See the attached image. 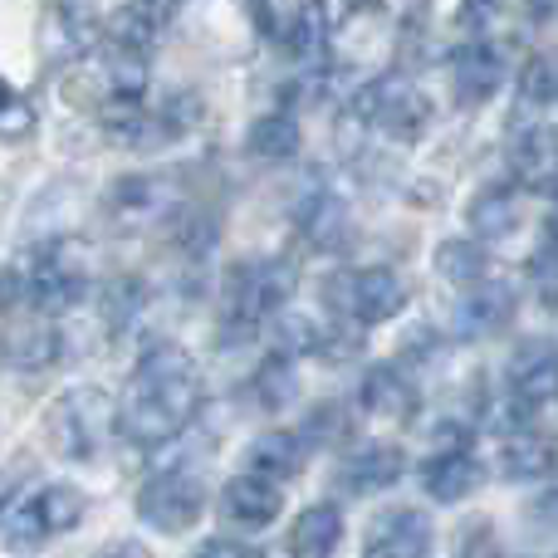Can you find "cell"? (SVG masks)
Instances as JSON below:
<instances>
[{"instance_id": "cell-1", "label": "cell", "mask_w": 558, "mask_h": 558, "mask_svg": "<svg viewBox=\"0 0 558 558\" xmlns=\"http://www.w3.org/2000/svg\"><path fill=\"white\" fill-rule=\"evenodd\" d=\"M202 402H206V387H202L196 357L177 343H157L123 387V402H118V436H123L128 446H137V451L172 446L177 436L196 422Z\"/></svg>"}, {"instance_id": "cell-2", "label": "cell", "mask_w": 558, "mask_h": 558, "mask_svg": "<svg viewBox=\"0 0 558 558\" xmlns=\"http://www.w3.org/2000/svg\"><path fill=\"white\" fill-rule=\"evenodd\" d=\"M118 436V402L104 387H69L45 407V441L64 461H98Z\"/></svg>"}, {"instance_id": "cell-3", "label": "cell", "mask_w": 558, "mask_h": 558, "mask_svg": "<svg viewBox=\"0 0 558 558\" xmlns=\"http://www.w3.org/2000/svg\"><path fill=\"white\" fill-rule=\"evenodd\" d=\"M289 299V275L279 265H245L231 275L221 294V328L226 338H251L265 324H275V314Z\"/></svg>"}, {"instance_id": "cell-4", "label": "cell", "mask_w": 558, "mask_h": 558, "mask_svg": "<svg viewBox=\"0 0 558 558\" xmlns=\"http://www.w3.org/2000/svg\"><path fill=\"white\" fill-rule=\"evenodd\" d=\"M328 304L333 314L343 318L348 328H373V324H387L407 308V284L397 270L387 265H367V270H353V275H338L328 284Z\"/></svg>"}, {"instance_id": "cell-5", "label": "cell", "mask_w": 558, "mask_h": 558, "mask_svg": "<svg viewBox=\"0 0 558 558\" xmlns=\"http://www.w3.org/2000/svg\"><path fill=\"white\" fill-rule=\"evenodd\" d=\"M357 118H363L373 133L412 143V137H422L426 123H432V98H426L407 74H383L357 94Z\"/></svg>"}, {"instance_id": "cell-6", "label": "cell", "mask_w": 558, "mask_h": 558, "mask_svg": "<svg viewBox=\"0 0 558 558\" xmlns=\"http://www.w3.org/2000/svg\"><path fill=\"white\" fill-rule=\"evenodd\" d=\"M78 520H84V495L74 485H35V490H20L10 500L0 530H10L15 544H39L78 530Z\"/></svg>"}, {"instance_id": "cell-7", "label": "cell", "mask_w": 558, "mask_h": 558, "mask_svg": "<svg viewBox=\"0 0 558 558\" xmlns=\"http://www.w3.org/2000/svg\"><path fill=\"white\" fill-rule=\"evenodd\" d=\"M177 186L167 177H153V172H137V177H123L113 182V192L104 196V221L108 231L118 235H143L162 221H177Z\"/></svg>"}, {"instance_id": "cell-8", "label": "cell", "mask_w": 558, "mask_h": 558, "mask_svg": "<svg viewBox=\"0 0 558 558\" xmlns=\"http://www.w3.org/2000/svg\"><path fill=\"white\" fill-rule=\"evenodd\" d=\"M104 39V15L94 0H45L39 10V54L45 64L69 69Z\"/></svg>"}, {"instance_id": "cell-9", "label": "cell", "mask_w": 558, "mask_h": 558, "mask_svg": "<svg viewBox=\"0 0 558 558\" xmlns=\"http://www.w3.org/2000/svg\"><path fill=\"white\" fill-rule=\"evenodd\" d=\"M206 510V485L192 471H162L137 490V520L157 534H186Z\"/></svg>"}, {"instance_id": "cell-10", "label": "cell", "mask_w": 558, "mask_h": 558, "mask_svg": "<svg viewBox=\"0 0 558 558\" xmlns=\"http://www.w3.org/2000/svg\"><path fill=\"white\" fill-rule=\"evenodd\" d=\"M500 84H505V54L485 35L465 39L451 54V88L461 104H485Z\"/></svg>"}, {"instance_id": "cell-11", "label": "cell", "mask_w": 558, "mask_h": 558, "mask_svg": "<svg viewBox=\"0 0 558 558\" xmlns=\"http://www.w3.org/2000/svg\"><path fill=\"white\" fill-rule=\"evenodd\" d=\"M422 485L436 505H461L485 485V465L471 456V446H446L422 465Z\"/></svg>"}, {"instance_id": "cell-12", "label": "cell", "mask_w": 558, "mask_h": 558, "mask_svg": "<svg viewBox=\"0 0 558 558\" xmlns=\"http://www.w3.org/2000/svg\"><path fill=\"white\" fill-rule=\"evenodd\" d=\"M284 510V495H279V481H265V475L245 471V475H231L221 490V514L241 530H265V524L279 520Z\"/></svg>"}, {"instance_id": "cell-13", "label": "cell", "mask_w": 558, "mask_h": 558, "mask_svg": "<svg viewBox=\"0 0 558 558\" xmlns=\"http://www.w3.org/2000/svg\"><path fill=\"white\" fill-rule=\"evenodd\" d=\"M363 549L377 558H422L436 549L432 520H426L422 510H387V514H377Z\"/></svg>"}, {"instance_id": "cell-14", "label": "cell", "mask_w": 558, "mask_h": 558, "mask_svg": "<svg viewBox=\"0 0 558 558\" xmlns=\"http://www.w3.org/2000/svg\"><path fill=\"white\" fill-rule=\"evenodd\" d=\"M0 357H5L15 373H45L59 357V328L49 318H15V324L0 333Z\"/></svg>"}, {"instance_id": "cell-15", "label": "cell", "mask_w": 558, "mask_h": 558, "mask_svg": "<svg viewBox=\"0 0 558 558\" xmlns=\"http://www.w3.org/2000/svg\"><path fill=\"white\" fill-rule=\"evenodd\" d=\"M510 318H514V294L505 284H490V279L465 284L461 299H456V324H461L465 338L500 333V328H510Z\"/></svg>"}, {"instance_id": "cell-16", "label": "cell", "mask_w": 558, "mask_h": 558, "mask_svg": "<svg viewBox=\"0 0 558 558\" xmlns=\"http://www.w3.org/2000/svg\"><path fill=\"white\" fill-rule=\"evenodd\" d=\"M357 397H363V412L387 426L412 422V412H416V383L402 367H373V373L363 377V392Z\"/></svg>"}, {"instance_id": "cell-17", "label": "cell", "mask_w": 558, "mask_h": 558, "mask_svg": "<svg viewBox=\"0 0 558 558\" xmlns=\"http://www.w3.org/2000/svg\"><path fill=\"white\" fill-rule=\"evenodd\" d=\"M510 392L530 407L558 397V348L554 343H524L510 357Z\"/></svg>"}, {"instance_id": "cell-18", "label": "cell", "mask_w": 558, "mask_h": 558, "mask_svg": "<svg viewBox=\"0 0 558 558\" xmlns=\"http://www.w3.org/2000/svg\"><path fill=\"white\" fill-rule=\"evenodd\" d=\"M338 475H343L348 495L387 490V485H397V475H402V451H397V446H357V451L343 456Z\"/></svg>"}, {"instance_id": "cell-19", "label": "cell", "mask_w": 558, "mask_h": 558, "mask_svg": "<svg viewBox=\"0 0 558 558\" xmlns=\"http://www.w3.org/2000/svg\"><path fill=\"white\" fill-rule=\"evenodd\" d=\"M338 544H343V510L338 505H308V510H299L294 530H289V554L324 558Z\"/></svg>"}, {"instance_id": "cell-20", "label": "cell", "mask_w": 558, "mask_h": 558, "mask_svg": "<svg viewBox=\"0 0 558 558\" xmlns=\"http://www.w3.org/2000/svg\"><path fill=\"white\" fill-rule=\"evenodd\" d=\"M308 461V441L299 432H270L251 446V471L265 481H294Z\"/></svg>"}, {"instance_id": "cell-21", "label": "cell", "mask_w": 558, "mask_h": 558, "mask_svg": "<svg viewBox=\"0 0 558 558\" xmlns=\"http://www.w3.org/2000/svg\"><path fill=\"white\" fill-rule=\"evenodd\" d=\"M465 221H471V231L481 235V241H500V235H510L514 221H520L514 186H505V182L481 186V192L471 196V206H465Z\"/></svg>"}, {"instance_id": "cell-22", "label": "cell", "mask_w": 558, "mask_h": 558, "mask_svg": "<svg viewBox=\"0 0 558 558\" xmlns=\"http://www.w3.org/2000/svg\"><path fill=\"white\" fill-rule=\"evenodd\" d=\"M245 147H251V157H260V162H289V157L304 147V133H299V118L289 113H265L251 123V137H245Z\"/></svg>"}, {"instance_id": "cell-23", "label": "cell", "mask_w": 558, "mask_h": 558, "mask_svg": "<svg viewBox=\"0 0 558 558\" xmlns=\"http://www.w3.org/2000/svg\"><path fill=\"white\" fill-rule=\"evenodd\" d=\"M436 275H441L446 284L465 289V284H475V279L490 275V260H485L481 241H456L451 235V241L436 245Z\"/></svg>"}, {"instance_id": "cell-24", "label": "cell", "mask_w": 558, "mask_h": 558, "mask_svg": "<svg viewBox=\"0 0 558 558\" xmlns=\"http://www.w3.org/2000/svg\"><path fill=\"white\" fill-rule=\"evenodd\" d=\"M505 475H514V481H544L549 475V441L534 432H510V441H505Z\"/></svg>"}, {"instance_id": "cell-25", "label": "cell", "mask_w": 558, "mask_h": 558, "mask_svg": "<svg viewBox=\"0 0 558 558\" xmlns=\"http://www.w3.org/2000/svg\"><path fill=\"white\" fill-rule=\"evenodd\" d=\"M520 98L534 108L558 104V54H534L520 74Z\"/></svg>"}, {"instance_id": "cell-26", "label": "cell", "mask_w": 558, "mask_h": 558, "mask_svg": "<svg viewBox=\"0 0 558 558\" xmlns=\"http://www.w3.org/2000/svg\"><path fill=\"white\" fill-rule=\"evenodd\" d=\"M35 133V104L0 78V137H29Z\"/></svg>"}, {"instance_id": "cell-27", "label": "cell", "mask_w": 558, "mask_h": 558, "mask_svg": "<svg viewBox=\"0 0 558 558\" xmlns=\"http://www.w3.org/2000/svg\"><path fill=\"white\" fill-rule=\"evenodd\" d=\"M279 348H284V353H314V348H324V328L308 314H284L279 318Z\"/></svg>"}, {"instance_id": "cell-28", "label": "cell", "mask_w": 558, "mask_h": 558, "mask_svg": "<svg viewBox=\"0 0 558 558\" xmlns=\"http://www.w3.org/2000/svg\"><path fill=\"white\" fill-rule=\"evenodd\" d=\"M495 15H500V0H461L456 25H461L465 39H475V35H485V29L495 25Z\"/></svg>"}, {"instance_id": "cell-29", "label": "cell", "mask_w": 558, "mask_h": 558, "mask_svg": "<svg viewBox=\"0 0 558 558\" xmlns=\"http://www.w3.org/2000/svg\"><path fill=\"white\" fill-rule=\"evenodd\" d=\"M343 432H348V416L338 412L333 402H328V407H318V412H314V422H308L304 441H318V436H328V441H338V436H343Z\"/></svg>"}, {"instance_id": "cell-30", "label": "cell", "mask_w": 558, "mask_h": 558, "mask_svg": "<svg viewBox=\"0 0 558 558\" xmlns=\"http://www.w3.org/2000/svg\"><path fill=\"white\" fill-rule=\"evenodd\" d=\"M530 275H534V284H539V294L549 299V304H558V245H549V251L530 265Z\"/></svg>"}, {"instance_id": "cell-31", "label": "cell", "mask_w": 558, "mask_h": 558, "mask_svg": "<svg viewBox=\"0 0 558 558\" xmlns=\"http://www.w3.org/2000/svg\"><path fill=\"white\" fill-rule=\"evenodd\" d=\"M202 554H241V558H245V554H255V549H251V544H231V539H211V544H202Z\"/></svg>"}, {"instance_id": "cell-32", "label": "cell", "mask_w": 558, "mask_h": 558, "mask_svg": "<svg viewBox=\"0 0 558 558\" xmlns=\"http://www.w3.org/2000/svg\"><path fill=\"white\" fill-rule=\"evenodd\" d=\"M15 485H10V475H0V524H5V510H10V500H15Z\"/></svg>"}, {"instance_id": "cell-33", "label": "cell", "mask_w": 558, "mask_h": 558, "mask_svg": "<svg viewBox=\"0 0 558 558\" xmlns=\"http://www.w3.org/2000/svg\"><path fill=\"white\" fill-rule=\"evenodd\" d=\"M544 235H549V245H558V206L549 211V221H544Z\"/></svg>"}, {"instance_id": "cell-34", "label": "cell", "mask_w": 558, "mask_h": 558, "mask_svg": "<svg viewBox=\"0 0 558 558\" xmlns=\"http://www.w3.org/2000/svg\"><path fill=\"white\" fill-rule=\"evenodd\" d=\"M549 475H558V436L549 441Z\"/></svg>"}]
</instances>
